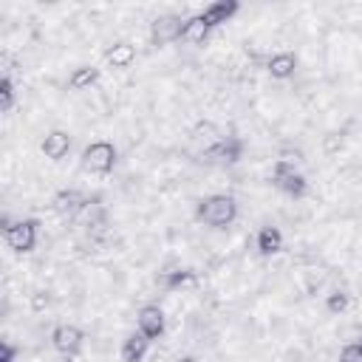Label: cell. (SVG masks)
<instances>
[{
  "label": "cell",
  "instance_id": "cell-1",
  "mask_svg": "<svg viewBox=\"0 0 362 362\" xmlns=\"http://www.w3.org/2000/svg\"><path fill=\"white\" fill-rule=\"evenodd\" d=\"M195 218L204 223V226H212V229H223L229 226L235 218H238V201L232 195H206L198 201L195 206Z\"/></svg>",
  "mask_w": 362,
  "mask_h": 362
},
{
  "label": "cell",
  "instance_id": "cell-2",
  "mask_svg": "<svg viewBox=\"0 0 362 362\" xmlns=\"http://www.w3.org/2000/svg\"><path fill=\"white\" fill-rule=\"evenodd\" d=\"M272 184L280 192H286L288 198H303L308 192L305 175L294 164H286V161H277V158H274V167H272Z\"/></svg>",
  "mask_w": 362,
  "mask_h": 362
},
{
  "label": "cell",
  "instance_id": "cell-3",
  "mask_svg": "<svg viewBox=\"0 0 362 362\" xmlns=\"http://www.w3.org/2000/svg\"><path fill=\"white\" fill-rule=\"evenodd\" d=\"M113 164H116V147H113L110 141H105V139L90 141V144L82 150V170H88V173H93V175L110 173Z\"/></svg>",
  "mask_w": 362,
  "mask_h": 362
},
{
  "label": "cell",
  "instance_id": "cell-4",
  "mask_svg": "<svg viewBox=\"0 0 362 362\" xmlns=\"http://www.w3.org/2000/svg\"><path fill=\"white\" fill-rule=\"evenodd\" d=\"M184 23H187V20L178 17V14H161V17H156L153 25H150V40H153V45H167V42L181 40Z\"/></svg>",
  "mask_w": 362,
  "mask_h": 362
},
{
  "label": "cell",
  "instance_id": "cell-5",
  "mask_svg": "<svg viewBox=\"0 0 362 362\" xmlns=\"http://www.w3.org/2000/svg\"><path fill=\"white\" fill-rule=\"evenodd\" d=\"M6 243L14 252H31L37 246V221L25 218V221H17V223L6 226Z\"/></svg>",
  "mask_w": 362,
  "mask_h": 362
},
{
  "label": "cell",
  "instance_id": "cell-6",
  "mask_svg": "<svg viewBox=\"0 0 362 362\" xmlns=\"http://www.w3.org/2000/svg\"><path fill=\"white\" fill-rule=\"evenodd\" d=\"M51 345L62 354V356H76L79 351H82V345H85V334H82V328H76V325H57L54 331H51Z\"/></svg>",
  "mask_w": 362,
  "mask_h": 362
},
{
  "label": "cell",
  "instance_id": "cell-7",
  "mask_svg": "<svg viewBox=\"0 0 362 362\" xmlns=\"http://www.w3.org/2000/svg\"><path fill=\"white\" fill-rule=\"evenodd\" d=\"M206 161L212 164H238L240 156H243V141L238 136H223L218 144H212L209 150L201 153Z\"/></svg>",
  "mask_w": 362,
  "mask_h": 362
},
{
  "label": "cell",
  "instance_id": "cell-8",
  "mask_svg": "<svg viewBox=\"0 0 362 362\" xmlns=\"http://www.w3.org/2000/svg\"><path fill=\"white\" fill-rule=\"evenodd\" d=\"M136 325L153 342V339H158L164 334V311L158 305H141L139 314H136Z\"/></svg>",
  "mask_w": 362,
  "mask_h": 362
},
{
  "label": "cell",
  "instance_id": "cell-9",
  "mask_svg": "<svg viewBox=\"0 0 362 362\" xmlns=\"http://www.w3.org/2000/svg\"><path fill=\"white\" fill-rule=\"evenodd\" d=\"M40 150H42V156H45V158L59 161V158H65V156H68V150H71V136H68L65 130H51V133H45V139H42Z\"/></svg>",
  "mask_w": 362,
  "mask_h": 362
},
{
  "label": "cell",
  "instance_id": "cell-10",
  "mask_svg": "<svg viewBox=\"0 0 362 362\" xmlns=\"http://www.w3.org/2000/svg\"><path fill=\"white\" fill-rule=\"evenodd\" d=\"M266 71H269V76H274V79H288V76H294V71H297V54H291V51H277V54H272V57L266 59Z\"/></svg>",
  "mask_w": 362,
  "mask_h": 362
},
{
  "label": "cell",
  "instance_id": "cell-11",
  "mask_svg": "<svg viewBox=\"0 0 362 362\" xmlns=\"http://www.w3.org/2000/svg\"><path fill=\"white\" fill-rule=\"evenodd\" d=\"M238 0H215V3H209L201 14H204V20L215 28V25H221V23H226L229 17H235L238 14Z\"/></svg>",
  "mask_w": 362,
  "mask_h": 362
},
{
  "label": "cell",
  "instance_id": "cell-12",
  "mask_svg": "<svg viewBox=\"0 0 362 362\" xmlns=\"http://www.w3.org/2000/svg\"><path fill=\"white\" fill-rule=\"evenodd\" d=\"M209 31H212V25L204 20V14H192V17H187V23H184L181 40L189 42V45H204L206 37H209Z\"/></svg>",
  "mask_w": 362,
  "mask_h": 362
},
{
  "label": "cell",
  "instance_id": "cell-13",
  "mask_svg": "<svg viewBox=\"0 0 362 362\" xmlns=\"http://www.w3.org/2000/svg\"><path fill=\"white\" fill-rule=\"evenodd\" d=\"M147 348H150V339L141 331L127 334L124 342H122V362H141L144 354H147Z\"/></svg>",
  "mask_w": 362,
  "mask_h": 362
},
{
  "label": "cell",
  "instance_id": "cell-14",
  "mask_svg": "<svg viewBox=\"0 0 362 362\" xmlns=\"http://www.w3.org/2000/svg\"><path fill=\"white\" fill-rule=\"evenodd\" d=\"M133 59H136V45H133V42H116V45H110V48L105 51V62H107L110 68H116V71L130 68Z\"/></svg>",
  "mask_w": 362,
  "mask_h": 362
},
{
  "label": "cell",
  "instance_id": "cell-15",
  "mask_svg": "<svg viewBox=\"0 0 362 362\" xmlns=\"http://www.w3.org/2000/svg\"><path fill=\"white\" fill-rule=\"evenodd\" d=\"M189 136H192V141H195V144H204V150H209L212 144H218V141L223 139L221 127H218L215 122H209V119L195 122V124H192V130H189Z\"/></svg>",
  "mask_w": 362,
  "mask_h": 362
},
{
  "label": "cell",
  "instance_id": "cell-16",
  "mask_svg": "<svg viewBox=\"0 0 362 362\" xmlns=\"http://www.w3.org/2000/svg\"><path fill=\"white\" fill-rule=\"evenodd\" d=\"M85 206H88V201H85V195L79 189H62V192L54 195V209L59 215H76Z\"/></svg>",
  "mask_w": 362,
  "mask_h": 362
},
{
  "label": "cell",
  "instance_id": "cell-17",
  "mask_svg": "<svg viewBox=\"0 0 362 362\" xmlns=\"http://www.w3.org/2000/svg\"><path fill=\"white\" fill-rule=\"evenodd\" d=\"M257 252L263 255V257H269V255H277L280 249H283V232L277 229V226H263L260 232H257Z\"/></svg>",
  "mask_w": 362,
  "mask_h": 362
},
{
  "label": "cell",
  "instance_id": "cell-18",
  "mask_svg": "<svg viewBox=\"0 0 362 362\" xmlns=\"http://www.w3.org/2000/svg\"><path fill=\"white\" fill-rule=\"evenodd\" d=\"M99 76H102V68H96V65H79V68L71 71V76H68V88H74V90H85V88L96 85Z\"/></svg>",
  "mask_w": 362,
  "mask_h": 362
},
{
  "label": "cell",
  "instance_id": "cell-19",
  "mask_svg": "<svg viewBox=\"0 0 362 362\" xmlns=\"http://www.w3.org/2000/svg\"><path fill=\"white\" fill-rule=\"evenodd\" d=\"M195 272L192 269H178V272H167L164 277H161V286L167 288V291H175V288H184V286H195Z\"/></svg>",
  "mask_w": 362,
  "mask_h": 362
},
{
  "label": "cell",
  "instance_id": "cell-20",
  "mask_svg": "<svg viewBox=\"0 0 362 362\" xmlns=\"http://www.w3.org/2000/svg\"><path fill=\"white\" fill-rule=\"evenodd\" d=\"M351 305V294L342 291V288H334L328 297H325V311L328 314H345Z\"/></svg>",
  "mask_w": 362,
  "mask_h": 362
},
{
  "label": "cell",
  "instance_id": "cell-21",
  "mask_svg": "<svg viewBox=\"0 0 362 362\" xmlns=\"http://www.w3.org/2000/svg\"><path fill=\"white\" fill-rule=\"evenodd\" d=\"M11 105H14V85L8 76H3L0 79V110L6 113V110H11Z\"/></svg>",
  "mask_w": 362,
  "mask_h": 362
},
{
  "label": "cell",
  "instance_id": "cell-22",
  "mask_svg": "<svg viewBox=\"0 0 362 362\" xmlns=\"http://www.w3.org/2000/svg\"><path fill=\"white\" fill-rule=\"evenodd\" d=\"M277 161H286V164H303L305 161V153L300 150V147H280V153H277Z\"/></svg>",
  "mask_w": 362,
  "mask_h": 362
},
{
  "label": "cell",
  "instance_id": "cell-23",
  "mask_svg": "<svg viewBox=\"0 0 362 362\" xmlns=\"http://www.w3.org/2000/svg\"><path fill=\"white\" fill-rule=\"evenodd\" d=\"M339 362H362V342H348V345H342Z\"/></svg>",
  "mask_w": 362,
  "mask_h": 362
},
{
  "label": "cell",
  "instance_id": "cell-24",
  "mask_svg": "<svg viewBox=\"0 0 362 362\" xmlns=\"http://www.w3.org/2000/svg\"><path fill=\"white\" fill-rule=\"evenodd\" d=\"M337 144H342V139H339L337 133H328V139H325V150H334Z\"/></svg>",
  "mask_w": 362,
  "mask_h": 362
},
{
  "label": "cell",
  "instance_id": "cell-25",
  "mask_svg": "<svg viewBox=\"0 0 362 362\" xmlns=\"http://www.w3.org/2000/svg\"><path fill=\"white\" fill-rule=\"evenodd\" d=\"M178 362H195V359H192V356H184V359H178Z\"/></svg>",
  "mask_w": 362,
  "mask_h": 362
}]
</instances>
